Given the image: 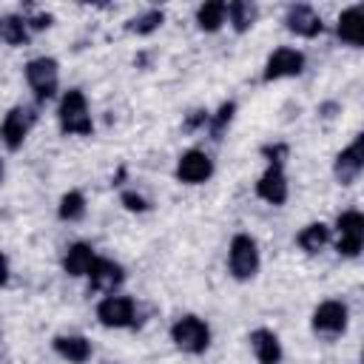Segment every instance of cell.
<instances>
[{
  "mask_svg": "<svg viewBox=\"0 0 364 364\" xmlns=\"http://www.w3.org/2000/svg\"><path fill=\"white\" fill-rule=\"evenodd\" d=\"M57 122H60V131L68 134V136H91L94 134V119H91V111H88V100L80 88H68L60 97Z\"/></svg>",
  "mask_w": 364,
  "mask_h": 364,
  "instance_id": "6da1fadb",
  "label": "cell"
},
{
  "mask_svg": "<svg viewBox=\"0 0 364 364\" xmlns=\"http://www.w3.org/2000/svg\"><path fill=\"white\" fill-rule=\"evenodd\" d=\"M259 245L250 233H236L228 245V270L236 282H250L259 273Z\"/></svg>",
  "mask_w": 364,
  "mask_h": 364,
  "instance_id": "7a4b0ae2",
  "label": "cell"
},
{
  "mask_svg": "<svg viewBox=\"0 0 364 364\" xmlns=\"http://www.w3.org/2000/svg\"><path fill=\"white\" fill-rule=\"evenodd\" d=\"M171 341L188 353V355H202L208 347H210V327L205 318L188 313V316H179L173 324H171Z\"/></svg>",
  "mask_w": 364,
  "mask_h": 364,
  "instance_id": "3957f363",
  "label": "cell"
},
{
  "mask_svg": "<svg viewBox=\"0 0 364 364\" xmlns=\"http://www.w3.org/2000/svg\"><path fill=\"white\" fill-rule=\"evenodd\" d=\"M26 82L37 105L48 102L60 88V63L54 57H34L26 63Z\"/></svg>",
  "mask_w": 364,
  "mask_h": 364,
  "instance_id": "277c9868",
  "label": "cell"
},
{
  "mask_svg": "<svg viewBox=\"0 0 364 364\" xmlns=\"http://www.w3.org/2000/svg\"><path fill=\"white\" fill-rule=\"evenodd\" d=\"M333 239L336 242V250L338 256H347V259H355L361 253V245H364V216L361 210H344L336 216V228H330Z\"/></svg>",
  "mask_w": 364,
  "mask_h": 364,
  "instance_id": "5b68a950",
  "label": "cell"
},
{
  "mask_svg": "<svg viewBox=\"0 0 364 364\" xmlns=\"http://www.w3.org/2000/svg\"><path fill=\"white\" fill-rule=\"evenodd\" d=\"M136 316H139L136 301L131 296H122V293H108L97 304V321L102 327H111V330L134 327L136 324Z\"/></svg>",
  "mask_w": 364,
  "mask_h": 364,
  "instance_id": "8992f818",
  "label": "cell"
},
{
  "mask_svg": "<svg viewBox=\"0 0 364 364\" xmlns=\"http://www.w3.org/2000/svg\"><path fill=\"white\" fill-rule=\"evenodd\" d=\"M37 122V108L34 105H14L9 108V114L0 122V142L6 145V151H20L28 131Z\"/></svg>",
  "mask_w": 364,
  "mask_h": 364,
  "instance_id": "52a82bcc",
  "label": "cell"
},
{
  "mask_svg": "<svg viewBox=\"0 0 364 364\" xmlns=\"http://www.w3.org/2000/svg\"><path fill=\"white\" fill-rule=\"evenodd\" d=\"M347 318H350V313H347V304H344V301H338V299H324V301L313 310L310 324H313V333H316V336L336 338V336H341V333L347 330Z\"/></svg>",
  "mask_w": 364,
  "mask_h": 364,
  "instance_id": "ba28073f",
  "label": "cell"
},
{
  "mask_svg": "<svg viewBox=\"0 0 364 364\" xmlns=\"http://www.w3.org/2000/svg\"><path fill=\"white\" fill-rule=\"evenodd\" d=\"M304 71V54L299 48H290V46H282L276 48L267 63H264V74L262 80L264 82H276V80H287V77H299Z\"/></svg>",
  "mask_w": 364,
  "mask_h": 364,
  "instance_id": "9c48e42d",
  "label": "cell"
},
{
  "mask_svg": "<svg viewBox=\"0 0 364 364\" xmlns=\"http://www.w3.org/2000/svg\"><path fill=\"white\" fill-rule=\"evenodd\" d=\"M364 171V136L355 134V139L336 156L333 162V176L338 185H353Z\"/></svg>",
  "mask_w": 364,
  "mask_h": 364,
  "instance_id": "30bf717a",
  "label": "cell"
},
{
  "mask_svg": "<svg viewBox=\"0 0 364 364\" xmlns=\"http://www.w3.org/2000/svg\"><path fill=\"white\" fill-rule=\"evenodd\" d=\"M213 176V159L202 148H191L176 159V179L185 185H202Z\"/></svg>",
  "mask_w": 364,
  "mask_h": 364,
  "instance_id": "8fae6325",
  "label": "cell"
},
{
  "mask_svg": "<svg viewBox=\"0 0 364 364\" xmlns=\"http://www.w3.org/2000/svg\"><path fill=\"white\" fill-rule=\"evenodd\" d=\"M88 290H94V293H117L119 287H122V282H125V267L119 264V262H114V259H102V256H97V262L91 264V270H88Z\"/></svg>",
  "mask_w": 364,
  "mask_h": 364,
  "instance_id": "7c38bea8",
  "label": "cell"
},
{
  "mask_svg": "<svg viewBox=\"0 0 364 364\" xmlns=\"http://www.w3.org/2000/svg\"><path fill=\"white\" fill-rule=\"evenodd\" d=\"M287 176H284V165L282 162H267L264 173L256 182V196L270 202V205H284L287 202Z\"/></svg>",
  "mask_w": 364,
  "mask_h": 364,
  "instance_id": "4fadbf2b",
  "label": "cell"
},
{
  "mask_svg": "<svg viewBox=\"0 0 364 364\" xmlns=\"http://www.w3.org/2000/svg\"><path fill=\"white\" fill-rule=\"evenodd\" d=\"M284 28L290 34H296V37H307L310 40V37H318L321 34L324 23H321V14L313 6L299 3V6H287V11H284Z\"/></svg>",
  "mask_w": 364,
  "mask_h": 364,
  "instance_id": "5bb4252c",
  "label": "cell"
},
{
  "mask_svg": "<svg viewBox=\"0 0 364 364\" xmlns=\"http://www.w3.org/2000/svg\"><path fill=\"white\" fill-rule=\"evenodd\" d=\"M247 341H250V350H253V355H256L259 364H282L284 350H282V341H279V336L273 330L256 327L247 336Z\"/></svg>",
  "mask_w": 364,
  "mask_h": 364,
  "instance_id": "9a60e30c",
  "label": "cell"
},
{
  "mask_svg": "<svg viewBox=\"0 0 364 364\" xmlns=\"http://www.w3.org/2000/svg\"><path fill=\"white\" fill-rule=\"evenodd\" d=\"M51 347H54V353L60 355V358H65V361H71V364H85L88 358H91V341L85 338V336H80V333H63V336H54V341H51Z\"/></svg>",
  "mask_w": 364,
  "mask_h": 364,
  "instance_id": "2e32d148",
  "label": "cell"
},
{
  "mask_svg": "<svg viewBox=\"0 0 364 364\" xmlns=\"http://www.w3.org/2000/svg\"><path fill=\"white\" fill-rule=\"evenodd\" d=\"M94 262H97V253H94V247L88 242H74L63 253V270L68 276H74V279L88 276V270H91Z\"/></svg>",
  "mask_w": 364,
  "mask_h": 364,
  "instance_id": "e0dca14e",
  "label": "cell"
},
{
  "mask_svg": "<svg viewBox=\"0 0 364 364\" xmlns=\"http://www.w3.org/2000/svg\"><path fill=\"white\" fill-rule=\"evenodd\" d=\"M336 34L347 46H361L364 43V14H361V6H350V9H344L338 14Z\"/></svg>",
  "mask_w": 364,
  "mask_h": 364,
  "instance_id": "ac0fdd59",
  "label": "cell"
},
{
  "mask_svg": "<svg viewBox=\"0 0 364 364\" xmlns=\"http://www.w3.org/2000/svg\"><path fill=\"white\" fill-rule=\"evenodd\" d=\"M330 239H333L330 225H324V222H310V225H304V228L299 230L296 245H299L304 253L316 256V253H321V250L330 245Z\"/></svg>",
  "mask_w": 364,
  "mask_h": 364,
  "instance_id": "d6986e66",
  "label": "cell"
},
{
  "mask_svg": "<svg viewBox=\"0 0 364 364\" xmlns=\"http://www.w3.org/2000/svg\"><path fill=\"white\" fill-rule=\"evenodd\" d=\"M228 20V3L225 0H208L196 9V26L202 31H219Z\"/></svg>",
  "mask_w": 364,
  "mask_h": 364,
  "instance_id": "ffe728a7",
  "label": "cell"
},
{
  "mask_svg": "<svg viewBox=\"0 0 364 364\" xmlns=\"http://www.w3.org/2000/svg\"><path fill=\"white\" fill-rule=\"evenodd\" d=\"M0 40L6 46H26L28 43V26L20 14H0Z\"/></svg>",
  "mask_w": 364,
  "mask_h": 364,
  "instance_id": "44dd1931",
  "label": "cell"
},
{
  "mask_svg": "<svg viewBox=\"0 0 364 364\" xmlns=\"http://www.w3.org/2000/svg\"><path fill=\"white\" fill-rule=\"evenodd\" d=\"M256 17H259V9L253 6V3H247V0H233V3H228V23L233 26V31H247L253 23H256Z\"/></svg>",
  "mask_w": 364,
  "mask_h": 364,
  "instance_id": "7402d4cb",
  "label": "cell"
},
{
  "mask_svg": "<svg viewBox=\"0 0 364 364\" xmlns=\"http://www.w3.org/2000/svg\"><path fill=\"white\" fill-rule=\"evenodd\" d=\"M57 216L63 222H80L85 216V196L80 191H68L63 193L60 205H57Z\"/></svg>",
  "mask_w": 364,
  "mask_h": 364,
  "instance_id": "603a6c76",
  "label": "cell"
},
{
  "mask_svg": "<svg viewBox=\"0 0 364 364\" xmlns=\"http://www.w3.org/2000/svg\"><path fill=\"white\" fill-rule=\"evenodd\" d=\"M233 114H236V102H233V100L222 102V105L216 108V114H210V119H208V131H210V139H213V142H219V139L225 136L228 125L233 122Z\"/></svg>",
  "mask_w": 364,
  "mask_h": 364,
  "instance_id": "cb8c5ba5",
  "label": "cell"
},
{
  "mask_svg": "<svg viewBox=\"0 0 364 364\" xmlns=\"http://www.w3.org/2000/svg\"><path fill=\"white\" fill-rule=\"evenodd\" d=\"M162 20H165V14H162L159 9H148V11L136 14V17L128 23V31H134V34H139V37H148V34H154V31L162 26Z\"/></svg>",
  "mask_w": 364,
  "mask_h": 364,
  "instance_id": "d4e9b609",
  "label": "cell"
},
{
  "mask_svg": "<svg viewBox=\"0 0 364 364\" xmlns=\"http://www.w3.org/2000/svg\"><path fill=\"white\" fill-rule=\"evenodd\" d=\"M119 202H122V208L131 210V213H145V210L151 208V202H148L142 193H136V191H122V193H119Z\"/></svg>",
  "mask_w": 364,
  "mask_h": 364,
  "instance_id": "484cf974",
  "label": "cell"
},
{
  "mask_svg": "<svg viewBox=\"0 0 364 364\" xmlns=\"http://www.w3.org/2000/svg\"><path fill=\"white\" fill-rule=\"evenodd\" d=\"M208 119H210V114L208 111H202V108H196V111H191L188 117H185V122H182V128L191 134V131H199V128H208Z\"/></svg>",
  "mask_w": 364,
  "mask_h": 364,
  "instance_id": "4316f807",
  "label": "cell"
},
{
  "mask_svg": "<svg viewBox=\"0 0 364 364\" xmlns=\"http://www.w3.org/2000/svg\"><path fill=\"white\" fill-rule=\"evenodd\" d=\"M23 20H26L28 31H43V28H48V26H51V14H48V11H34V14H23Z\"/></svg>",
  "mask_w": 364,
  "mask_h": 364,
  "instance_id": "83f0119b",
  "label": "cell"
},
{
  "mask_svg": "<svg viewBox=\"0 0 364 364\" xmlns=\"http://www.w3.org/2000/svg\"><path fill=\"white\" fill-rule=\"evenodd\" d=\"M9 282V262H6V256L0 253V287Z\"/></svg>",
  "mask_w": 364,
  "mask_h": 364,
  "instance_id": "f1b7e54d",
  "label": "cell"
},
{
  "mask_svg": "<svg viewBox=\"0 0 364 364\" xmlns=\"http://www.w3.org/2000/svg\"><path fill=\"white\" fill-rule=\"evenodd\" d=\"M3 176H6V165H3V159H0V182H3Z\"/></svg>",
  "mask_w": 364,
  "mask_h": 364,
  "instance_id": "f546056e",
  "label": "cell"
},
{
  "mask_svg": "<svg viewBox=\"0 0 364 364\" xmlns=\"http://www.w3.org/2000/svg\"><path fill=\"white\" fill-rule=\"evenodd\" d=\"M108 364H111V361H108Z\"/></svg>",
  "mask_w": 364,
  "mask_h": 364,
  "instance_id": "4dcf8cb0",
  "label": "cell"
}]
</instances>
